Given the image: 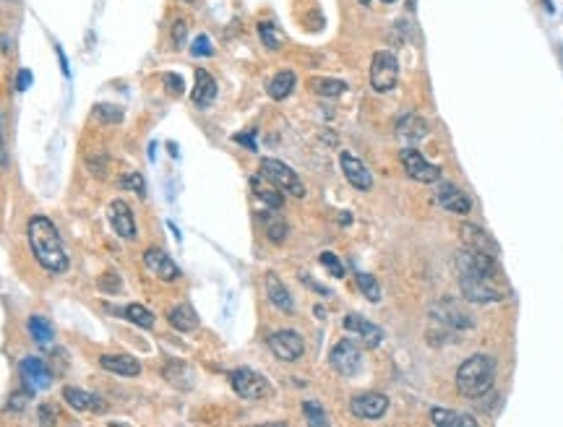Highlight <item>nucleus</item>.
<instances>
[{
    "instance_id": "f257e3e1",
    "label": "nucleus",
    "mask_w": 563,
    "mask_h": 427,
    "mask_svg": "<svg viewBox=\"0 0 563 427\" xmlns=\"http://www.w3.org/2000/svg\"><path fill=\"white\" fill-rule=\"evenodd\" d=\"M27 238H29L31 256L37 258V263L45 271H50V274H66L68 271V253L63 248V240H60V232L52 224V219L42 217V214L31 217L29 227H27Z\"/></svg>"
},
{
    "instance_id": "f03ea898",
    "label": "nucleus",
    "mask_w": 563,
    "mask_h": 427,
    "mask_svg": "<svg viewBox=\"0 0 563 427\" xmlns=\"http://www.w3.org/2000/svg\"><path fill=\"white\" fill-rule=\"evenodd\" d=\"M495 380V362L488 355H472L456 370V388L467 398L485 396Z\"/></svg>"
},
{
    "instance_id": "7ed1b4c3",
    "label": "nucleus",
    "mask_w": 563,
    "mask_h": 427,
    "mask_svg": "<svg viewBox=\"0 0 563 427\" xmlns=\"http://www.w3.org/2000/svg\"><path fill=\"white\" fill-rule=\"evenodd\" d=\"M258 175L267 178L274 188H279L282 193H290L295 199H303L306 196V183L300 180L292 167H287L285 162L279 160H261V167H258Z\"/></svg>"
},
{
    "instance_id": "20e7f679",
    "label": "nucleus",
    "mask_w": 563,
    "mask_h": 427,
    "mask_svg": "<svg viewBox=\"0 0 563 427\" xmlns=\"http://www.w3.org/2000/svg\"><path fill=\"white\" fill-rule=\"evenodd\" d=\"M230 383H232V391H235L240 398H248V401H258V398H267L271 394V386L269 380L261 373L250 368H237L230 373Z\"/></svg>"
},
{
    "instance_id": "39448f33",
    "label": "nucleus",
    "mask_w": 563,
    "mask_h": 427,
    "mask_svg": "<svg viewBox=\"0 0 563 427\" xmlns=\"http://www.w3.org/2000/svg\"><path fill=\"white\" fill-rule=\"evenodd\" d=\"M396 81H399V60L389 50L375 52L373 60H370V86L378 94H386V91L394 89Z\"/></svg>"
},
{
    "instance_id": "423d86ee",
    "label": "nucleus",
    "mask_w": 563,
    "mask_h": 427,
    "mask_svg": "<svg viewBox=\"0 0 563 427\" xmlns=\"http://www.w3.org/2000/svg\"><path fill=\"white\" fill-rule=\"evenodd\" d=\"M269 349L282 362H297V359L303 357V352H306V341H303V336L297 331L282 328V331H274L269 336Z\"/></svg>"
},
{
    "instance_id": "0eeeda50",
    "label": "nucleus",
    "mask_w": 563,
    "mask_h": 427,
    "mask_svg": "<svg viewBox=\"0 0 563 427\" xmlns=\"http://www.w3.org/2000/svg\"><path fill=\"white\" fill-rule=\"evenodd\" d=\"M329 362H331V368H334L339 375L352 378L360 373V368H363V355H360V349H357L355 341L345 339V341H339V344L331 349Z\"/></svg>"
},
{
    "instance_id": "6e6552de",
    "label": "nucleus",
    "mask_w": 563,
    "mask_h": 427,
    "mask_svg": "<svg viewBox=\"0 0 563 427\" xmlns=\"http://www.w3.org/2000/svg\"><path fill=\"white\" fill-rule=\"evenodd\" d=\"M399 157H402L405 172L412 180H417V183H441V167L430 164L417 149H410V146H407Z\"/></svg>"
},
{
    "instance_id": "1a4fd4ad",
    "label": "nucleus",
    "mask_w": 563,
    "mask_h": 427,
    "mask_svg": "<svg viewBox=\"0 0 563 427\" xmlns=\"http://www.w3.org/2000/svg\"><path fill=\"white\" fill-rule=\"evenodd\" d=\"M339 164H342V172H345L347 183L355 190L373 188V175H370V169L366 167L363 160H357L352 151H342V154H339Z\"/></svg>"
},
{
    "instance_id": "9d476101",
    "label": "nucleus",
    "mask_w": 563,
    "mask_h": 427,
    "mask_svg": "<svg viewBox=\"0 0 563 427\" xmlns=\"http://www.w3.org/2000/svg\"><path fill=\"white\" fill-rule=\"evenodd\" d=\"M389 409V398L384 394H375V391H368V394H357L352 401H350V412L360 419H378L386 414Z\"/></svg>"
},
{
    "instance_id": "9b49d317",
    "label": "nucleus",
    "mask_w": 563,
    "mask_h": 427,
    "mask_svg": "<svg viewBox=\"0 0 563 427\" xmlns=\"http://www.w3.org/2000/svg\"><path fill=\"white\" fill-rule=\"evenodd\" d=\"M110 224L115 229V235L123 240H133L136 238V219H133V211L123 199H115L110 203L107 209Z\"/></svg>"
},
{
    "instance_id": "f8f14e48",
    "label": "nucleus",
    "mask_w": 563,
    "mask_h": 427,
    "mask_svg": "<svg viewBox=\"0 0 563 427\" xmlns=\"http://www.w3.org/2000/svg\"><path fill=\"white\" fill-rule=\"evenodd\" d=\"M144 266L157 279H162V281H178L180 279L178 263L170 258L162 248H149L147 253H144Z\"/></svg>"
},
{
    "instance_id": "ddd939ff",
    "label": "nucleus",
    "mask_w": 563,
    "mask_h": 427,
    "mask_svg": "<svg viewBox=\"0 0 563 427\" xmlns=\"http://www.w3.org/2000/svg\"><path fill=\"white\" fill-rule=\"evenodd\" d=\"M435 199L441 203V209L451 211V214H470V209H472V201L465 190L456 188L454 183H446V180H441Z\"/></svg>"
},
{
    "instance_id": "4468645a",
    "label": "nucleus",
    "mask_w": 563,
    "mask_h": 427,
    "mask_svg": "<svg viewBox=\"0 0 563 427\" xmlns=\"http://www.w3.org/2000/svg\"><path fill=\"white\" fill-rule=\"evenodd\" d=\"M342 326H345V331H350V334H355L366 347H378L381 341H384V331L375 326V323H370L368 318H363V316H355V313H350L345 320H342Z\"/></svg>"
},
{
    "instance_id": "2eb2a0df",
    "label": "nucleus",
    "mask_w": 563,
    "mask_h": 427,
    "mask_svg": "<svg viewBox=\"0 0 563 427\" xmlns=\"http://www.w3.org/2000/svg\"><path fill=\"white\" fill-rule=\"evenodd\" d=\"M19 370H21V378H24L31 388H37V391H45V388H50V383H52V373H50V368L45 365L42 357H34V355L24 357Z\"/></svg>"
},
{
    "instance_id": "dca6fc26",
    "label": "nucleus",
    "mask_w": 563,
    "mask_h": 427,
    "mask_svg": "<svg viewBox=\"0 0 563 427\" xmlns=\"http://www.w3.org/2000/svg\"><path fill=\"white\" fill-rule=\"evenodd\" d=\"M264 287H267V297H269V302H271L274 308H279L282 313H295V302H292V297H290L287 287L282 284V279H279L274 271H269V274H267V279H264Z\"/></svg>"
},
{
    "instance_id": "f3484780",
    "label": "nucleus",
    "mask_w": 563,
    "mask_h": 427,
    "mask_svg": "<svg viewBox=\"0 0 563 427\" xmlns=\"http://www.w3.org/2000/svg\"><path fill=\"white\" fill-rule=\"evenodd\" d=\"M99 365L112 375L136 378L141 373V362L136 357H130V355H102Z\"/></svg>"
},
{
    "instance_id": "a211bd4d",
    "label": "nucleus",
    "mask_w": 563,
    "mask_h": 427,
    "mask_svg": "<svg viewBox=\"0 0 563 427\" xmlns=\"http://www.w3.org/2000/svg\"><path fill=\"white\" fill-rule=\"evenodd\" d=\"M63 401H68V407L79 409V412H105L102 398L89 394V391H84V388H76V386L63 388Z\"/></svg>"
},
{
    "instance_id": "6ab92c4d",
    "label": "nucleus",
    "mask_w": 563,
    "mask_h": 427,
    "mask_svg": "<svg viewBox=\"0 0 563 427\" xmlns=\"http://www.w3.org/2000/svg\"><path fill=\"white\" fill-rule=\"evenodd\" d=\"M190 100L196 107H209L211 102L217 100V81L211 79V73L204 68L196 70V86H193V94Z\"/></svg>"
},
{
    "instance_id": "aec40b11",
    "label": "nucleus",
    "mask_w": 563,
    "mask_h": 427,
    "mask_svg": "<svg viewBox=\"0 0 563 427\" xmlns=\"http://www.w3.org/2000/svg\"><path fill=\"white\" fill-rule=\"evenodd\" d=\"M459 232H462V240L467 242V248L483 250L488 256H498V245L490 240V235H488L483 227H477V224H462Z\"/></svg>"
},
{
    "instance_id": "412c9836",
    "label": "nucleus",
    "mask_w": 563,
    "mask_h": 427,
    "mask_svg": "<svg viewBox=\"0 0 563 427\" xmlns=\"http://www.w3.org/2000/svg\"><path fill=\"white\" fill-rule=\"evenodd\" d=\"M396 136L405 139L407 143H417L428 136V123L417 115H405V118L396 123Z\"/></svg>"
},
{
    "instance_id": "4be33fe9",
    "label": "nucleus",
    "mask_w": 563,
    "mask_h": 427,
    "mask_svg": "<svg viewBox=\"0 0 563 427\" xmlns=\"http://www.w3.org/2000/svg\"><path fill=\"white\" fill-rule=\"evenodd\" d=\"M250 188H253V193H256L258 199L267 203L269 209H282V203H285V199H282V190L274 188V185H271L267 178L253 175V178H250Z\"/></svg>"
},
{
    "instance_id": "5701e85b",
    "label": "nucleus",
    "mask_w": 563,
    "mask_h": 427,
    "mask_svg": "<svg viewBox=\"0 0 563 427\" xmlns=\"http://www.w3.org/2000/svg\"><path fill=\"white\" fill-rule=\"evenodd\" d=\"M430 419H433L435 427H480L472 414H462V412H451V409L441 407H435L430 412Z\"/></svg>"
},
{
    "instance_id": "b1692460",
    "label": "nucleus",
    "mask_w": 563,
    "mask_h": 427,
    "mask_svg": "<svg viewBox=\"0 0 563 427\" xmlns=\"http://www.w3.org/2000/svg\"><path fill=\"white\" fill-rule=\"evenodd\" d=\"M170 326L180 331V334H188V331H196L198 328V316L193 313L190 305H175V308L167 313Z\"/></svg>"
},
{
    "instance_id": "393cba45",
    "label": "nucleus",
    "mask_w": 563,
    "mask_h": 427,
    "mask_svg": "<svg viewBox=\"0 0 563 427\" xmlns=\"http://www.w3.org/2000/svg\"><path fill=\"white\" fill-rule=\"evenodd\" d=\"M295 84H297V79H295L292 70H279L277 76L269 81V97L277 100V102L287 100V97L292 94V89H295Z\"/></svg>"
},
{
    "instance_id": "a878e982",
    "label": "nucleus",
    "mask_w": 563,
    "mask_h": 427,
    "mask_svg": "<svg viewBox=\"0 0 563 427\" xmlns=\"http://www.w3.org/2000/svg\"><path fill=\"white\" fill-rule=\"evenodd\" d=\"M308 86L313 94L318 97H339V94H345L347 91V84L339 79H324V76H313V79H308Z\"/></svg>"
},
{
    "instance_id": "bb28decb",
    "label": "nucleus",
    "mask_w": 563,
    "mask_h": 427,
    "mask_svg": "<svg viewBox=\"0 0 563 427\" xmlns=\"http://www.w3.org/2000/svg\"><path fill=\"white\" fill-rule=\"evenodd\" d=\"M29 334L31 339L40 344V347H50L52 344V339H55V328L50 323L45 316H31L29 318Z\"/></svg>"
},
{
    "instance_id": "cd10ccee",
    "label": "nucleus",
    "mask_w": 563,
    "mask_h": 427,
    "mask_svg": "<svg viewBox=\"0 0 563 427\" xmlns=\"http://www.w3.org/2000/svg\"><path fill=\"white\" fill-rule=\"evenodd\" d=\"M261 222H264V227H267V235L271 242H282V240L287 238V232H290V227H287V222L279 214H271V211H264L261 214Z\"/></svg>"
},
{
    "instance_id": "c85d7f7f",
    "label": "nucleus",
    "mask_w": 563,
    "mask_h": 427,
    "mask_svg": "<svg viewBox=\"0 0 563 427\" xmlns=\"http://www.w3.org/2000/svg\"><path fill=\"white\" fill-rule=\"evenodd\" d=\"M303 414H306L308 427H331V419H329L326 409L321 407L318 401H313V398L303 401Z\"/></svg>"
},
{
    "instance_id": "c756f323",
    "label": "nucleus",
    "mask_w": 563,
    "mask_h": 427,
    "mask_svg": "<svg viewBox=\"0 0 563 427\" xmlns=\"http://www.w3.org/2000/svg\"><path fill=\"white\" fill-rule=\"evenodd\" d=\"M123 318H128L133 326L139 328H151L154 326V313L149 308H144V305H139V302H130V305H126V310H123Z\"/></svg>"
},
{
    "instance_id": "7c9ffc66",
    "label": "nucleus",
    "mask_w": 563,
    "mask_h": 427,
    "mask_svg": "<svg viewBox=\"0 0 563 427\" xmlns=\"http://www.w3.org/2000/svg\"><path fill=\"white\" fill-rule=\"evenodd\" d=\"M355 281H357V287H360V292H363V295H366L370 302H378V300H381V287H378V281H375L370 274H363V271H357Z\"/></svg>"
},
{
    "instance_id": "2f4dec72",
    "label": "nucleus",
    "mask_w": 563,
    "mask_h": 427,
    "mask_svg": "<svg viewBox=\"0 0 563 427\" xmlns=\"http://www.w3.org/2000/svg\"><path fill=\"white\" fill-rule=\"evenodd\" d=\"M258 34H261V42L267 45L269 50H279V47H282V37H279V31L274 29V24L261 21V24H258Z\"/></svg>"
},
{
    "instance_id": "473e14b6",
    "label": "nucleus",
    "mask_w": 563,
    "mask_h": 427,
    "mask_svg": "<svg viewBox=\"0 0 563 427\" xmlns=\"http://www.w3.org/2000/svg\"><path fill=\"white\" fill-rule=\"evenodd\" d=\"M318 261H321V266L326 268L331 277H336V279L345 277V266H342V261L336 258V253H331V250H324V253L318 256Z\"/></svg>"
},
{
    "instance_id": "72a5a7b5",
    "label": "nucleus",
    "mask_w": 563,
    "mask_h": 427,
    "mask_svg": "<svg viewBox=\"0 0 563 427\" xmlns=\"http://www.w3.org/2000/svg\"><path fill=\"white\" fill-rule=\"evenodd\" d=\"M94 118L99 123H120L123 120V109L115 107V104H97L94 107Z\"/></svg>"
},
{
    "instance_id": "f704fd0d",
    "label": "nucleus",
    "mask_w": 563,
    "mask_h": 427,
    "mask_svg": "<svg viewBox=\"0 0 563 427\" xmlns=\"http://www.w3.org/2000/svg\"><path fill=\"white\" fill-rule=\"evenodd\" d=\"M120 188H123V190H133L136 196H147V185H144V180H141L139 172H128L126 178L120 180Z\"/></svg>"
},
{
    "instance_id": "c9c22d12",
    "label": "nucleus",
    "mask_w": 563,
    "mask_h": 427,
    "mask_svg": "<svg viewBox=\"0 0 563 427\" xmlns=\"http://www.w3.org/2000/svg\"><path fill=\"white\" fill-rule=\"evenodd\" d=\"M211 52H214L211 40H209L207 34H198L196 40H193V45H190V55H193V58H209Z\"/></svg>"
},
{
    "instance_id": "e433bc0d",
    "label": "nucleus",
    "mask_w": 563,
    "mask_h": 427,
    "mask_svg": "<svg viewBox=\"0 0 563 427\" xmlns=\"http://www.w3.org/2000/svg\"><path fill=\"white\" fill-rule=\"evenodd\" d=\"M186 34H188V24L183 19H178L175 24H172V45H175V47H183Z\"/></svg>"
},
{
    "instance_id": "4c0bfd02",
    "label": "nucleus",
    "mask_w": 563,
    "mask_h": 427,
    "mask_svg": "<svg viewBox=\"0 0 563 427\" xmlns=\"http://www.w3.org/2000/svg\"><path fill=\"white\" fill-rule=\"evenodd\" d=\"M8 164V139H6V123H3V115H0V167Z\"/></svg>"
},
{
    "instance_id": "58836bf2",
    "label": "nucleus",
    "mask_w": 563,
    "mask_h": 427,
    "mask_svg": "<svg viewBox=\"0 0 563 427\" xmlns=\"http://www.w3.org/2000/svg\"><path fill=\"white\" fill-rule=\"evenodd\" d=\"M120 287H123V281L118 274H105V279L99 281V289H105V292H118Z\"/></svg>"
},
{
    "instance_id": "ea45409f",
    "label": "nucleus",
    "mask_w": 563,
    "mask_h": 427,
    "mask_svg": "<svg viewBox=\"0 0 563 427\" xmlns=\"http://www.w3.org/2000/svg\"><path fill=\"white\" fill-rule=\"evenodd\" d=\"M27 401H29V394H27V391H16V394L10 396L8 409L10 412H21V409L27 407Z\"/></svg>"
},
{
    "instance_id": "a19ab883",
    "label": "nucleus",
    "mask_w": 563,
    "mask_h": 427,
    "mask_svg": "<svg viewBox=\"0 0 563 427\" xmlns=\"http://www.w3.org/2000/svg\"><path fill=\"white\" fill-rule=\"evenodd\" d=\"M162 81H165V84L170 86V91H175V94H180V91L186 89V84H183V79H180L178 73H165Z\"/></svg>"
},
{
    "instance_id": "79ce46f5",
    "label": "nucleus",
    "mask_w": 563,
    "mask_h": 427,
    "mask_svg": "<svg viewBox=\"0 0 563 427\" xmlns=\"http://www.w3.org/2000/svg\"><path fill=\"white\" fill-rule=\"evenodd\" d=\"M55 419H58V412L50 407V404H42V407H40V422H42V425L52 427V422H55Z\"/></svg>"
},
{
    "instance_id": "37998d69",
    "label": "nucleus",
    "mask_w": 563,
    "mask_h": 427,
    "mask_svg": "<svg viewBox=\"0 0 563 427\" xmlns=\"http://www.w3.org/2000/svg\"><path fill=\"white\" fill-rule=\"evenodd\" d=\"M29 84H31V70L21 68L19 81H16V89H19V91H27V89H29Z\"/></svg>"
},
{
    "instance_id": "c03bdc74",
    "label": "nucleus",
    "mask_w": 563,
    "mask_h": 427,
    "mask_svg": "<svg viewBox=\"0 0 563 427\" xmlns=\"http://www.w3.org/2000/svg\"><path fill=\"white\" fill-rule=\"evenodd\" d=\"M237 143H243V146H248L250 151H256V141H253V133H240V136H235Z\"/></svg>"
},
{
    "instance_id": "a18cd8bd",
    "label": "nucleus",
    "mask_w": 563,
    "mask_h": 427,
    "mask_svg": "<svg viewBox=\"0 0 563 427\" xmlns=\"http://www.w3.org/2000/svg\"><path fill=\"white\" fill-rule=\"evenodd\" d=\"M303 284H308V287H310V289H316L318 295H326V297H329V295H331V292H329L326 287H321V284H316V281H310V279H308V277H303Z\"/></svg>"
},
{
    "instance_id": "49530a36",
    "label": "nucleus",
    "mask_w": 563,
    "mask_h": 427,
    "mask_svg": "<svg viewBox=\"0 0 563 427\" xmlns=\"http://www.w3.org/2000/svg\"><path fill=\"white\" fill-rule=\"evenodd\" d=\"M55 52H58V58H60V68H63V73L68 76L70 70H68V60H66V55H63V47H60V45H55Z\"/></svg>"
},
{
    "instance_id": "de8ad7c7",
    "label": "nucleus",
    "mask_w": 563,
    "mask_h": 427,
    "mask_svg": "<svg viewBox=\"0 0 563 427\" xmlns=\"http://www.w3.org/2000/svg\"><path fill=\"white\" fill-rule=\"evenodd\" d=\"M543 6H545V10H548V13H553V3H550V0H543Z\"/></svg>"
},
{
    "instance_id": "09e8293b",
    "label": "nucleus",
    "mask_w": 563,
    "mask_h": 427,
    "mask_svg": "<svg viewBox=\"0 0 563 427\" xmlns=\"http://www.w3.org/2000/svg\"><path fill=\"white\" fill-rule=\"evenodd\" d=\"M258 427H287L285 422H267V425H258Z\"/></svg>"
},
{
    "instance_id": "8fccbe9b",
    "label": "nucleus",
    "mask_w": 563,
    "mask_h": 427,
    "mask_svg": "<svg viewBox=\"0 0 563 427\" xmlns=\"http://www.w3.org/2000/svg\"><path fill=\"white\" fill-rule=\"evenodd\" d=\"M360 6H370V0H360Z\"/></svg>"
},
{
    "instance_id": "3c124183",
    "label": "nucleus",
    "mask_w": 563,
    "mask_h": 427,
    "mask_svg": "<svg viewBox=\"0 0 563 427\" xmlns=\"http://www.w3.org/2000/svg\"><path fill=\"white\" fill-rule=\"evenodd\" d=\"M381 3H394V0H381Z\"/></svg>"
},
{
    "instance_id": "603ef678",
    "label": "nucleus",
    "mask_w": 563,
    "mask_h": 427,
    "mask_svg": "<svg viewBox=\"0 0 563 427\" xmlns=\"http://www.w3.org/2000/svg\"><path fill=\"white\" fill-rule=\"evenodd\" d=\"M110 427H120V425H110Z\"/></svg>"
}]
</instances>
